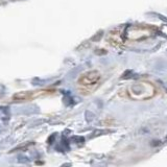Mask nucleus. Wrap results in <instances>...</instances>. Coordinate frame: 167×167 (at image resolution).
<instances>
[{
  "instance_id": "obj_2",
  "label": "nucleus",
  "mask_w": 167,
  "mask_h": 167,
  "mask_svg": "<svg viewBox=\"0 0 167 167\" xmlns=\"http://www.w3.org/2000/svg\"><path fill=\"white\" fill-rule=\"evenodd\" d=\"M156 94L157 88L146 80L134 82L123 90V96L132 100H147L156 96Z\"/></svg>"
},
{
  "instance_id": "obj_1",
  "label": "nucleus",
  "mask_w": 167,
  "mask_h": 167,
  "mask_svg": "<svg viewBox=\"0 0 167 167\" xmlns=\"http://www.w3.org/2000/svg\"><path fill=\"white\" fill-rule=\"evenodd\" d=\"M155 34V30L149 26L133 25L128 26L121 30H116L111 35L112 44L129 45L131 43H139L151 38Z\"/></svg>"
},
{
  "instance_id": "obj_3",
  "label": "nucleus",
  "mask_w": 167,
  "mask_h": 167,
  "mask_svg": "<svg viewBox=\"0 0 167 167\" xmlns=\"http://www.w3.org/2000/svg\"><path fill=\"white\" fill-rule=\"evenodd\" d=\"M101 82V74L97 70L86 71L77 78L76 86L80 93L84 95L93 93Z\"/></svg>"
}]
</instances>
